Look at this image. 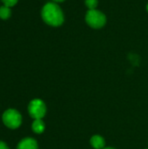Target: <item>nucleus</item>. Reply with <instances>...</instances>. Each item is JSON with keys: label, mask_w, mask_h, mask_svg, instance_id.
Returning <instances> with one entry per match:
<instances>
[{"label": "nucleus", "mask_w": 148, "mask_h": 149, "mask_svg": "<svg viewBox=\"0 0 148 149\" xmlns=\"http://www.w3.org/2000/svg\"><path fill=\"white\" fill-rule=\"evenodd\" d=\"M42 19L51 26H60L64 23V13L57 3L50 2L45 3L41 10Z\"/></svg>", "instance_id": "nucleus-1"}, {"label": "nucleus", "mask_w": 148, "mask_h": 149, "mask_svg": "<svg viewBox=\"0 0 148 149\" xmlns=\"http://www.w3.org/2000/svg\"><path fill=\"white\" fill-rule=\"evenodd\" d=\"M85 22L90 27L93 29H99L106 24V17L104 13L96 9L88 10L85 14Z\"/></svg>", "instance_id": "nucleus-2"}, {"label": "nucleus", "mask_w": 148, "mask_h": 149, "mask_svg": "<svg viewBox=\"0 0 148 149\" xmlns=\"http://www.w3.org/2000/svg\"><path fill=\"white\" fill-rule=\"evenodd\" d=\"M3 124L10 129H16L20 127L22 123V116L20 113L15 109L6 110L2 116Z\"/></svg>", "instance_id": "nucleus-3"}, {"label": "nucleus", "mask_w": 148, "mask_h": 149, "mask_svg": "<svg viewBox=\"0 0 148 149\" xmlns=\"http://www.w3.org/2000/svg\"><path fill=\"white\" fill-rule=\"evenodd\" d=\"M28 112L34 120L43 119L46 113L45 103L40 99H34L28 105Z\"/></svg>", "instance_id": "nucleus-4"}, {"label": "nucleus", "mask_w": 148, "mask_h": 149, "mask_svg": "<svg viewBox=\"0 0 148 149\" xmlns=\"http://www.w3.org/2000/svg\"><path fill=\"white\" fill-rule=\"evenodd\" d=\"M38 145L33 138H24L17 145V149H38Z\"/></svg>", "instance_id": "nucleus-5"}, {"label": "nucleus", "mask_w": 148, "mask_h": 149, "mask_svg": "<svg viewBox=\"0 0 148 149\" xmlns=\"http://www.w3.org/2000/svg\"><path fill=\"white\" fill-rule=\"evenodd\" d=\"M90 144L94 149H103L105 148V139L99 134H94L90 139Z\"/></svg>", "instance_id": "nucleus-6"}, {"label": "nucleus", "mask_w": 148, "mask_h": 149, "mask_svg": "<svg viewBox=\"0 0 148 149\" xmlns=\"http://www.w3.org/2000/svg\"><path fill=\"white\" fill-rule=\"evenodd\" d=\"M31 128L33 130V132L35 134H42L44 131V128H45V125H44V122L42 120V119H39V120H34V121L32 122V125H31Z\"/></svg>", "instance_id": "nucleus-7"}, {"label": "nucleus", "mask_w": 148, "mask_h": 149, "mask_svg": "<svg viewBox=\"0 0 148 149\" xmlns=\"http://www.w3.org/2000/svg\"><path fill=\"white\" fill-rule=\"evenodd\" d=\"M10 15H11L10 7H8L6 5L0 7V18L1 19L6 20L10 17Z\"/></svg>", "instance_id": "nucleus-8"}, {"label": "nucleus", "mask_w": 148, "mask_h": 149, "mask_svg": "<svg viewBox=\"0 0 148 149\" xmlns=\"http://www.w3.org/2000/svg\"><path fill=\"white\" fill-rule=\"evenodd\" d=\"M85 3L89 10H95L98 6V0H85Z\"/></svg>", "instance_id": "nucleus-9"}, {"label": "nucleus", "mask_w": 148, "mask_h": 149, "mask_svg": "<svg viewBox=\"0 0 148 149\" xmlns=\"http://www.w3.org/2000/svg\"><path fill=\"white\" fill-rule=\"evenodd\" d=\"M18 0H2V2L4 3V5L8 6V7H12L14 6Z\"/></svg>", "instance_id": "nucleus-10"}, {"label": "nucleus", "mask_w": 148, "mask_h": 149, "mask_svg": "<svg viewBox=\"0 0 148 149\" xmlns=\"http://www.w3.org/2000/svg\"><path fill=\"white\" fill-rule=\"evenodd\" d=\"M0 149H9V148L3 141H0Z\"/></svg>", "instance_id": "nucleus-11"}, {"label": "nucleus", "mask_w": 148, "mask_h": 149, "mask_svg": "<svg viewBox=\"0 0 148 149\" xmlns=\"http://www.w3.org/2000/svg\"><path fill=\"white\" fill-rule=\"evenodd\" d=\"M54 3H61V2H63V1H65V0H52Z\"/></svg>", "instance_id": "nucleus-12"}, {"label": "nucleus", "mask_w": 148, "mask_h": 149, "mask_svg": "<svg viewBox=\"0 0 148 149\" xmlns=\"http://www.w3.org/2000/svg\"><path fill=\"white\" fill-rule=\"evenodd\" d=\"M103 149H116V148H111V147H107V148H106V147H105Z\"/></svg>", "instance_id": "nucleus-13"}, {"label": "nucleus", "mask_w": 148, "mask_h": 149, "mask_svg": "<svg viewBox=\"0 0 148 149\" xmlns=\"http://www.w3.org/2000/svg\"><path fill=\"white\" fill-rule=\"evenodd\" d=\"M147 11H148V3H147Z\"/></svg>", "instance_id": "nucleus-14"}, {"label": "nucleus", "mask_w": 148, "mask_h": 149, "mask_svg": "<svg viewBox=\"0 0 148 149\" xmlns=\"http://www.w3.org/2000/svg\"><path fill=\"white\" fill-rule=\"evenodd\" d=\"M146 149H148V148H146Z\"/></svg>", "instance_id": "nucleus-15"}]
</instances>
